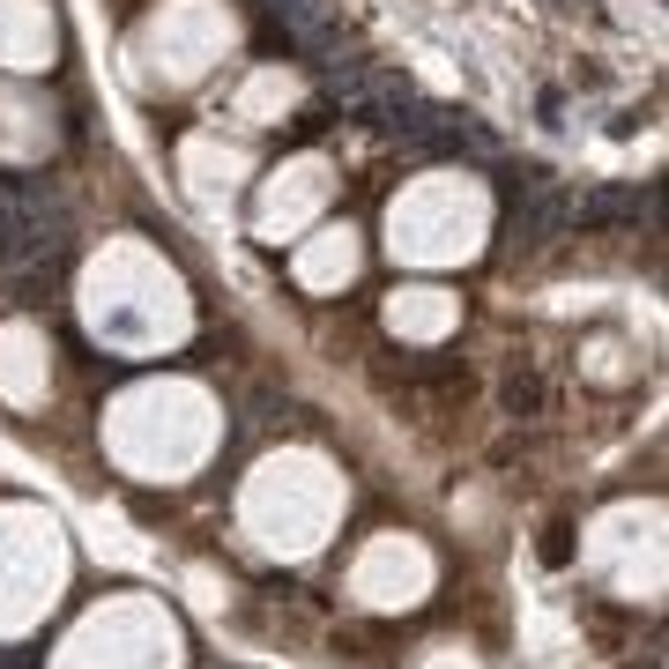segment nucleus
Returning a JSON list of instances; mask_svg holds the SVG:
<instances>
[{"mask_svg": "<svg viewBox=\"0 0 669 669\" xmlns=\"http://www.w3.org/2000/svg\"><path fill=\"white\" fill-rule=\"evenodd\" d=\"M566 223H572V201L550 186V172H536L528 186H520L506 231H498V261H536V253H550Z\"/></svg>", "mask_w": 669, "mask_h": 669, "instance_id": "obj_1", "label": "nucleus"}, {"mask_svg": "<svg viewBox=\"0 0 669 669\" xmlns=\"http://www.w3.org/2000/svg\"><path fill=\"white\" fill-rule=\"evenodd\" d=\"M655 209V186H595V194L572 201V223L580 231H618V223H640Z\"/></svg>", "mask_w": 669, "mask_h": 669, "instance_id": "obj_2", "label": "nucleus"}, {"mask_svg": "<svg viewBox=\"0 0 669 669\" xmlns=\"http://www.w3.org/2000/svg\"><path fill=\"white\" fill-rule=\"evenodd\" d=\"M544 402H550V379L536 365H514L498 379V409H506V417H544Z\"/></svg>", "mask_w": 669, "mask_h": 669, "instance_id": "obj_3", "label": "nucleus"}]
</instances>
